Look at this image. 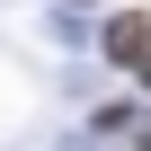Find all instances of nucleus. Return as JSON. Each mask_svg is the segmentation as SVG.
Returning a JSON list of instances; mask_svg holds the SVG:
<instances>
[{
	"mask_svg": "<svg viewBox=\"0 0 151 151\" xmlns=\"http://www.w3.org/2000/svg\"><path fill=\"white\" fill-rule=\"evenodd\" d=\"M107 62L116 71H133V80H151V9H124V18H107Z\"/></svg>",
	"mask_w": 151,
	"mask_h": 151,
	"instance_id": "1",
	"label": "nucleus"
},
{
	"mask_svg": "<svg viewBox=\"0 0 151 151\" xmlns=\"http://www.w3.org/2000/svg\"><path fill=\"white\" fill-rule=\"evenodd\" d=\"M133 151H151V133H133Z\"/></svg>",
	"mask_w": 151,
	"mask_h": 151,
	"instance_id": "2",
	"label": "nucleus"
}]
</instances>
